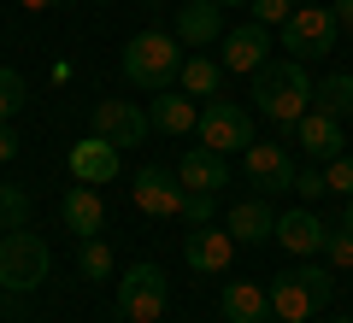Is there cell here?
<instances>
[{
  "label": "cell",
  "mask_w": 353,
  "mask_h": 323,
  "mask_svg": "<svg viewBox=\"0 0 353 323\" xmlns=\"http://www.w3.org/2000/svg\"><path fill=\"white\" fill-rule=\"evenodd\" d=\"M312 76H306L301 59H271L265 71H253V106H259L271 124H301L306 112H312Z\"/></svg>",
  "instance_id": "obj_1"
},
{
  "label": "cell",
  "mask_w": 353,
  "mask_h": 323,
  "mask_svg": "<svg viewBox=\"0 0 353 323\" xmlns=\"http://www.w3.org/2000/svg\"><path fill=\"white\" fill-rule=\"evenodd\" d=\"M176 71H183V41H176V36H165V30H141V36L124 41V76L136 88L159 94L165 83H176Z\"/></svg>",
  "instance_id": "obj_2"
},
{
  "label": "cell",
  "mask_w": 353,
  "mask_h": 323,
  "mask_svg": "<svg viewBox=\"0 0 353 323\" xmlns=\"http://www.w3.org/2000/svg\"><path fill=\"white\" fill-rule=\"evenodd\" d=\"M336 300V276L324 264H301V271H283L271 276V311L283 323H306L312 311H324Z\"/></svg>",
  "instance_id": "obj_3"
},
{
  "label": "cell",
  "mask_w": 353,
  "mask_h": 323,
  "mask_svg": "<svg viewBox=\"0 0 353 323\" xmlns=\"http://www.w3.org/2000/svg\"><path fill=\"white\" fill-rule=\"evenodd\" d=\"M48 264H53V253L41 236H30V229H6L0 236V288L30 294V288L48 282Z\"/></svg>",
  "instance_id": "obj_4"
},
{
  "label": "cell",
  "mask_w": 353,
  "mask_h": 323,
  "mask_svg": "<svg viewBox=\"0 0 353 323\" xmlns=\"http://www.w3.org/2000/svg\"><path fill=\"white\" fill-rule=\"evenodd\" d=\"M341 41V24L330 6H294L289 24H283V48H289V59H324L330 48Z\"/></svg>",
  "instance_id": "obj_5"
},
{
  "label": "cell",
  "mask_w": 353,
  "mask_h": 323,
  "mask_svg": "<svg viewBox=\"0 0 353 323\" xmlns=\"http://www.w3.org/2000/svg\"><path fill=\"white\" fill-rule=\"evenodd\" d=\"M201 147H212V153H248L253 141V118H248V106H236V100H224V94H212L206 100V112H201Z\"/></svg>",
  "instance_id": "obj_6"
},
{
  "label": "cell",
  "mask_w": 353,
  "mask_h": 323,
  "mask_svg": "<svg viewBox=\"0 0 353 323\" xmlns=\"http://www.w3.org/2000/svg\"><path fill=\"white\" fill-rule=\"evenodd\" d=\"M165 306H171V282H165V271H159V264H130L124 282H118V317L159 323Z\"/></svg>",
  "instance_id": "obj_7"
},
{
  "label": "cell",
  "mask_w": 353,
  "mask_h": 323,
  "mask_svg": "<svg viewBox=\"0 0 353 323\" xmlns=\"http://www.w3.org/2000/svg\"><path fill=\"white\" fill-rule=\"evenodd\" d=\"M183 259H189L194 276H224L230 264H236V236L218 229V224H201V229L183 236Z\"/></svg>",
  "instance_id": "obj_8"
},
{
  "label": "cell",
  "mask_w": 353,
  "mask_h": 323,
  "mask_svg": "<svg viewBox=\"0 0 353 323\" xmlns=\"http://www.w3.org/2000/svg\"><path fill=\"white\" fill-rule=\"evenodd\" d=\"M241 165H248V188H259V194L294 188V159H289L283 141H253V147L241 153Z\"/></svg>",
  "instance_id": "obj_9"
},
{
  "label": "cell",
  "mask_w": 353,
  "mask_h": 323,
  "mask_svg": "<svg viewBox=\"0 0 353 323\" xmlns=\"http://www.w3.org/2000/svg\"><path fill=\"white\" fill-rule=\"evenodd\" d=\"M148 112H141L136 100H101L94 106V136H106L112 147H141L148 141Z\"/></svg>",
  "instance_id": "obj_10"
},
{
  "label": "cell",
  "mask_w": 353,
  "mask_h": 323,
  "mask_svg": "<svg viewBox=\"0 0 353 323\" xmlns=\"http://www.w3.org/2000/svg\"><path fill=\"white\" fill-rule=\"evenodd\" d=\"M118 153H124V147H112L106 136H83V141H71L65 165H71V176H77V183H88V188H106V183L118 176Z\"/></svg>",
  "instance_id": "obj_11"
},
{
  "label": "cell",
  "mask_w": 353,
  "mask_h": 323,
  "mask_svg": "<svg viewBox=\"0 0 353 323\" xmlns=\"http://www.w3.org/2000/svg\"><path fill=\"white\" fill-rule=\"evenodd\" d=\"M224 71H241V76H253V71H265V65H271V30L265 24H241V30H230L224 36Z\"/></svg>",
  "instance_id": "obj_12"
},
{
  "label": "cell",
  "mask_w": 353,
  "mask_h": 323,
  "mask_svg": "<svg viewBox=\"0 0 353 323\" xmlns=\"http://www.w3.org/2000/svg\"><path fill=\"white\" fill-rule=\"evenodd\" d=\"M183 176L176 171H159V165H148V171L136 176V206L148 211V218H176L183 211Z\"/></svg>",
  "instance_id": "obj_13"
},
{
  "label": "cell",
  "mask_w": 353,
  "mask_h": 323,
  "mask_svg": "<svg viewBox=\"0 0 353 323\" xmlns=\"http://www.w3.org/2000/svg\"><path fill=\"white\" fill-rule=\"evenodd\" d=\"M277 241L294 253V259H312V253H324V241H330V224L318 218V211H283L277 218Z\"/></svg>",
  "instance_id": "obj_14"
},
{
  "label": "cell",
  "mask_w": 353,
  "mask_h": 323,
  "mask_svg": "<svg viewBox=\"0 0 353 323\" xmlns=\"http://www.w3.org/2000/svg\"><path fill=\"white\" fill-rule=\"evenodd\" d=\"M294 147H301L306 159H318V165L341 159V118H330V112H306L301 124H294Z\"/></svg>",
  "instance_id": "obj_15"
},
{
  "label": "cell",
  "mask_w": 353,
  "mask_h": 323,
  "mask_svg": "<svg viewBox=\"0 0 353 323\" xmlns=\"http://www.w3.org/2000/svg\"><path fill=\"white\" fill-rule=\"evenodd\" d=\"M59 218H65V229H71L77 241H88V236H101L106 229V200L94 194V188H65V200H59Z\"/></svg>",
  "instance_id": "obj_16"
},
{
  "label": "cell",
  "mask_w": 353,
  "mask_h": 323,
  "mask_svg": "<svg viewBox=\"0 0 353 323\" xmlns=\"http://www.w3.org/2000/svg\"><path fill=\"white\" fill-rule=\"evenodd\" d=\"M176 176L183 188H201V194H218L230 183V153H212V147H189L176 159Z\"/></svg>",
  "instance_id": "obj_17"
},
{
  "label": "cell",
  "mask_w": 353,
  "mask_h": 323,
  "mask_svg": "<svg viewBox=\"0 0 353 323\" xmlns=\"http://www.w3.org/2000/svg\"><path fill=\"white\" fill-rule=\"evenodd\" d=\"M224 36V6L218 0H189L183 12H176V41L183 48H206V41Z\"/></svg>",
  "instance_id": "obj_18"
},
{
  "label": "cell",
  "mask_w": 353,
  "mask_h": 323,
  "mask_svg": "<svg viewBox=\"0 0 353 323\" xmlns=\"http://www.w3.org/2000/svg\"><path fill=\"white\" fill-rule=\"evenodd\" d=\"M224 229L236 236V247L241 241H248V247H265V241H277V211L265 206V200H241V206L224 218Z\"/></svg>",
  "instance_id": "obj_19"
},
{
  "label": "cell",
  "mask_w": 353,
  "mask_h": 323,
  "mask_svg": "<svg viewBox=\"0 0 353 323\" xmlns=\"http://www.w3.org/2000/svg\"><path fill=\"white\" fill-rule=\"evenodd\" d=\"M148 124L159 129V136H189L194 124H201V112H194V100L189 94H153V112H148Z\"/></svg>",
  "instance_id": "obj_20"
},
{
  "label": "cell",
  "mask_w": 353,
  "mask_h": 323,
  "mask_svg": "<svg viewBox=\"0 0 353 323\" xmlns=\"http://www.w3.org/2000/svg\"><path fill=\"white\" fill-rule=\"evenodd\" d=\"M224 317L230 323H265V311H271V288L259 282H224Z\"/></svg>",
  "instance_id": "obj_21"
},
{
  "label": "cell",
  "mask_w": 353,
  "mask_h": 323,
  "mask_svg": "<svg viewBox=\"0 0 353 323\" xmlns=\"http://www.w3.org/2000/svg\"><path fill=\"white\" fill-rule=\"evenodd\" d=\"M176 83H183V94H218L224 65L206 59V53H189V59H183V71H176Z\"/></svg>",
  "instance_id": "obj_22"
},
{
  "label": "cell",
  "mask_w": 353,
  "mask_h": 323,
  "mask_svg": "<svg viewBox=\"0 0 353 323\" xmlns=\"http://www.w3.org/2000/svg\"><path fill=\"white\" fill-rule=\"evenodd\" d=\"M312 100H318V112H330V118H353V76L347 71L324 76V83L312 88Z\"/></svg>",
  "instance_id": "obj_23"
},
{
  "label": "cell",
  "mask_w": 353,
  "mask_h": 323,
  "mask_svg": "<svg viewBox=\"0 0 353 323\" xmlns=\"http://www.w3.org/2000/svg\"><path fill=\"white\" fill-rule=\"evenodd\" d=\"M77 264H83V276L106 282V276H112V247H106L101 236H88V241H83V253H77Z\"/></svg>",
  "instance_id": "obj_24"
},
{
  "label": "cell",
  "mask_w": 353,
  "mask_h": 323,
  "mask_svg": "<svg viewBox=\"0 0 353 323\" xmlns=\"http://www.w3.org/2000/svg\"><path fill=\"white\" fill-rule=\"evenodd\" d=\"M24 218H30V194L24 188H0V236H6V229H24Z\"/></svg>",
  "instance_id": "obj_25"
},
{
  "label": "cell",
  "mask_w": 353,
  "mask_h": 323,
  "mask_svg": "<svg viewBox=\"0 0 353 323\" xmlns=\"http://www.w3.org/2000/svg\"><path fill=\"white\" fill-rule=\"evenodd\" d=\"M212 211H218V194H201V188H189L176 218H189V229H201V224H212Z\"/></svg>",
  "instance_id": "obj_26"
},
{
  "label": "cell",
  "mask_w": 353,
  "mask_h": 323,
  "mask_svg": "<svg viewBox=\"0 0 353 323\" xmlns=\"http://www.w3.org/2000/svg\"><path fill=\"white\" fill-rule=\"evenodd\" d=\"M24 94H30V88H24V76L0 65V124H6V118H12L18 106H24Z\"/></svg>",
  "instance_id": "obj_27"
},
{
  "label": "cell",
  "mask_w": 353,
  "mask_h": 323,
  "mask_svg": "<svg viewBox=\"0 0 353 323\" xmlns=\"http://www.w3.org/2000/svg\"><path fill=\"white\" fill-rule=\"evenodd\" d=\"M248 12H253V24L283 30V24H289V12H294V0H248Z\"/></svg>",
  "instance_id": "obj_28"
},
{
  "label": "cell",
  "mask_w": 353,
  "mask_h": 323,
  "mask_svg": "<svg viewBox=\"0 0 353 323\" xmlns=\"http://www.w3.org/2000/svg\"><path fill=\"white\" fill-rule=\"evenodd\" d=\"M324 183H330V194H341V200L353 194V153H341V159L324 165Z\"/></svg>",
  "instance_id": "obj_29"
},
{
  "label": "cell",
  "mask_w": 353,
  "mask_h": 323,
  "mask_svg": "<svg viewBox=\"0 0 353 323\" xmlns=\"http://www.w3.org/2000/svg\"><path fill=\"white\" fill-rule=\"evenodd\" d=\"M324 259L336 264V271H353V236H347V229H330V241H324Z\"/></svg>",
  "instance_id": "obj_30"
},
{
  "label": "cell",
  "mask_w": 353,
  "mask_h": 323,
  "mask_svg": "<svg viewBox=\"0 0 353 323\" xmlns=\"http://www.w3.org/2000/svg\"><path fill=\"white\" fill-rule=\"evenodd\" d=\"M294 194H301V200H318V194H330L324 171H294Z\"/></svg>",
  "instance_id": "obj_31"
},
{
  "label": "cell",
  "mask_w": 353,
  "mask_h": 323,
  "mask_svg": "<svg viewBox=\"0 0 353 323\" xmlns=\"http://www.w3.org/2000/svg\"><path fill=\"white\" fill-rule=\"evenodd\" d=\"M330 12H336V24L353 36V0H330Z\"/></svg>",
  "instance_id": "obj_32"
},
{
  "label": "cell",
  "mask_w": 353,
  "mask_h": 323,
  "mask_svg": "<svg viewBox=\"0 0 353 323\" xmlns=\"http://www.w3.org/2000/svg\"><path fill=\"white\" fill-rule=\"evenodd\" d=\"M12 153H18V136H12V124H0V165L12 159Z\"/></svg>",
  "instance_id": "obj_33"
},
{
  "label": "cell",
  "mask_w": 353,
  "mask_h": 323,
  "mask_svg": "<svg viewBox=\"0 0 353 323\" xmlns=\"http://www.w3.org/2000/svg\"><path fill=\"white\" fill-rule=\"evenodd\" d=\"M341 229L353 236V194H347V206H341Z\"/></svg>",
  "instance_id": "obj_34"
},
{
  "label": "cell",
  "mask_w": 353,
  "mask_h": 323,
  "mask_svg": "<svg viewBox=\"0 0 353 323\" xmlns=\"http://www.w3.org/2000/svg\"><path fill=\"white\" fill-rule=\"evenodd\" d=\"M24 6L30 12H48V6H59V0H24Z\"/></svg>",
  "instance_id": "obj_35"
},
{
  "label": "cell",
  "mask_w": 353,
  "mask_h": 323,
  "mask_svg": "<svg viewBox=\"0 0 353 323\" xmlns=\"http://www.w3.org/2000/svg\"><path fill=\"white\" fill-rule=\"evenodd\" d=\"M218 6H248V0H218Z\"/></svg>",
  "instance_id": "obj_36"
},
{
  "label": "cell",
  "mask_w": 353,
  "mask_h": 323,
  "mask_svg": "<svg viewBox=\"0 0 353 323\" xmlns=\"http://www.w3.org/2000/svg\"><path fill=\"white\" fill-rule=\"evenodd\" d=\"M301 6H324V0H301Z\"/></svg>",
  "instance_id": "obj_37"
},
{
  "label": "cell",
  "mask_w": 353,
  "mask_h": 323,
  "mask_svg": "<svg viewBox=\"0 0 353 323\" xmlns=\"http://www.w3.org/2000/svg\"><path fill=\"white\" fill-rule=\"evenodd\" d=\"M118 323H136V317H118Z\"/></svg>",
  "instance_id": "obj_38"
},
{
  "label": "cell",
  "mask_w": 353,
  "mask_h": 323,
  "mask_svg": "<svg viewBox=\"0 0 353 323\" xmlns=\"http://www.w3.org/2000/svg\"><path fill=\"white\" fill-rule=\"evenodd\" d=\"M336 323H353V317H336Z\"/></svg>",
  "instance_id": "obj_39"
},
{
  "label": "cell",
  "mask_w": 353,
  "mask_h": 323,
  "mask_svg": "<svg viewBox=\"0 0 353 323\" xmlns=\"http://www.w3.org/2000/svg\"><path fill=\"white\" fill-rule=\"evenodd\" d=\"M265 323H271V317H265ZM277 323H283V317H277Z\"/></svg>",
  "instance_id": "obj_40"
}]
</instances>
